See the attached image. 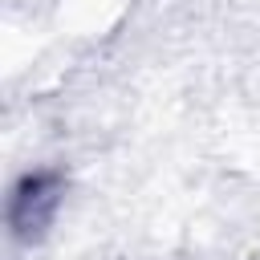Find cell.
Returning <instances> with one entry per match:
<instances>
[{
  "label": "cell",
  "instance_id": "obj_1",
  "mask_svg": "<svg viewBox=\"0 0 260 260\" xmlns=\"http://www.w3.org/2000/svg\"><path fill=\"white\" fill-rule=\"evenodd\" d=\"M61 199H65V179H61V171H53V167H32V171L16 175V183H12V191H8V203H4V219H8L12 240H24V244L41 240V236L53 228V219H57V211H61Z\"/></svg>",
  "mask_w": 260,
  "mask_h": 260
}]
</instances>
